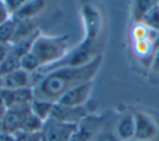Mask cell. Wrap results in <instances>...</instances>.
Segmentation results:
<instances>
[{
    "label": "cell",
    "instance_id": "1",
    "mask_svg": "<svg viewBox=\"0 0 159 141\" xmlns=\"http://www.w3.org/2000/svg\"><path fill=\"white\" fill-rule=\"evenodd\" d=\"M102 63V54L97 53L82 66L61 67L43 77L33 87L34 100L56 102L66 92L87 82H93Z\"/></svg>",
    "mask_w": 159,
    "mask_h": 141
},
{
    "label": "cell",
    "instance_id": "2",
    "mask_svg": "<svg viewBox=\"0 0 159 141\" xmlns=\"http://www.w3.org/2000/svg\"><path fill=\"white\" fill-rule=\"evenodd\" d=\"M68 36H46L40 34L35 40L31 52L39 60L42 66L60 61L66 53Z\"/></svg>",
    "mask_w": 159,
    "mask_h": 141
},
{
    "label": "cell",
    "instance_id": "3",
    "mask_svg": "<svg viewBox=\"0 0 159 141\" xmlns=\"http://www.w3.org/2000/svg\"><path fill=\"white\" fill-rule=\"evenodd\" d=\"M82 18L85 29L84 41L92 46L99 36L102 28V18L99 10L93 5H85L82 7Z\"/></svg>",
    "mask_w": 159,
    "mask_h": 141
},
{
    "label": "cell",
    "instance_id": "4",
    "mask_svg": "<svg viewBox=\"0 0 159 141\" xmlns=\"http://www.w3.org/2000/svg\"><path fill=\"white\" fill-rule=\"evenodd\" d=\"M135 134L134 138L139 141H158L159 127L156 121L149 114L142 111H135Z\"/></svg>",
    "mask_w": 159,
    "mask_h": 141
},
{
    "label": "cell",
    "instance_id": "5",
    "mask_svg": "<svg viewBox=\"0 0 159 141\" xmlns=\"http://www.w3.org/2000/svg\"><path fill=\"white\" fill-rule=\"evenodd\" d=\"M79 129V125L63 123L57 119L49 118L45 122L42 130L44 141H69L73 134Z\"/></svg>",
    "mask_w": 159,
    "mask_h": 141
},
{
    "label": "cell",
    "instance_id": "6",
    "mask_svg": "<svg viewBox=\"0 0 159 141\" xmlns=\"http://www.w3.org/2000/svg\"><path fill=\"white\" fill-rule=\"evenodd\" d=\"M94 87V82H87L70 89L56 103L66 108H81L91 97Z\"/></svg>",
    "mask_w": 159,
    "mask_h": 141
},
{
    "label": "cell",
    "instance_id": "7",
    "mask_svg": "<svg viewBox=\"0 0 159 141\" xmlns=\"http://www.w3.org/2000/svg\"><path fill=\"white\" fill-rule=\"evenodd\" d=\"M30 110V106L8 109L2 118V131L9 132L11 135H16V132L21 131L24 117Z\"/></svg>",
    "mask_w": 159,
    "mask_h": 141
},
{
    "label": "cell",
    "instance_id": "8",
    "mask_svg": "<svg viewBox=\"0 0 159 141\" xmlns=\"http://www.w3.org/2000/svg\"><path fill=\"white\" fill-rule=\"evenodd\" d=\"M85 116H87V113L85 112L83 106L66 108V106H62L58 103H55L52 114H51V118L63 122V123L76 124V125H79Z\"/></svg>",
    "mask_w": 159,
    "mask_h": 141
},
{
    "label": "cell",
    "instance_id": "9",
    "mask_svg": "<svg viewBox=\"0 0 159 141\" xmlns=\"http://www.w3.org/2000/svg\"><path fill=\"white\" fill-rule=\"evenodd\" d=\"M3 85L6 89L16 90V89L32 87V76L27 72L23 70L22 68L14 70L12 73L2 76Z\"/></svg>",
    "mask_w": 159,
    "mask_h": 141
},
{
    "label": "cell",
    "instance_id": "10",
    "mask_svg": "<svg viewBox=\"0 0 159 141\" xmlns=\"http://www.w3.org/2000/svg\"><path fill=\"white\" fill-rule=\"evenodd\" d=\"M40 31L38 28H36L35 31H33L31 34L24 36V37L20 38V39L13 41L10 45V51L13 53L14 55H16L18 58L23 57L26 53L31 52L32 47H33L35 40L37 39V37L40 35Z\"/></svg>",
    "mask_w": 159,
    "mask_h": 141
},
{
    "label": "cell",
    "instance_id": "11",
    "mask_svg": "<svg viewBox=\"0 0 159 141\" xmlns=\"http://www.w3.org/2000/svg\"><path fill=\"white\" fill-rule=\"evenodd\" d=\"M135 122L133 113H126L119 119L116 127V135L120 141H128L134 138Z\"/></svg>",
    "mask_w": 159,
    "mask_h": 141
},
{
    "label": "cell",
    "instance_id": "12",
    "mask_svg": "<svg viewBox=\"0 0 159 141\" xmlns=\"http://www.w3.org/2000/svg\"><path fill=\"white\" fill-rule=\"evenodd\" d=\"M46 6L44 1H25L20 10L12 16L13 20L16 22H25V21H32L34 16H36Z\"/></svg>",
    "mask_w": 159,
    "mask_h": 141
},
{
    "label": "cell",
    "instance_id": "13",
    "mask_svg": "<svg viewBox=\"0 0 159 141\" xmlns=\"http://www.w3.org/2000/svg\"><path fill=\"white\" fill-rule=\"evenodd\" d=\"M159 46H156L155 44H152L150 40H137V41H132V49L133 52L135 53L137 58H139L141 60L145 61V60H149V62H152V55H154L156 49Z\"/></svg>",
    "mask_w": 159,
    "mask_h": 141
},
{
    "label": "cell",
    "instance_id": "14",
    "mask_svg": "<svg viewBox=\"0 0 159 141\" xmlns=\"http://www.w3.org/2000/svg\"><path fill=\"white\" fill-rule=\"evenodd\" d=\"M55 103L49 101H42V100H34L31 103V112L35 116H37L42 122H47L51 117Z\"/></svg>",
    "mask_w": 159,
    "mask_h": 141
},
{
    "label": "cell",
    "instance_id": "15",
    "mask_svg": "<svg viewBox=\"0 0 159 141\" xmlns=\"http://www.w3.org/2000/svg\"><path fill=\"white\" fill-rule=\"evenodd\" d=\"M156 5V1H149V0H137L132 3V21L133 24L142 23L144 16L147 12Z\"/></svg>",
    "mask_w": 159,
    "mask_h": 141
},
{
    "label": "cell",
    "instance_id": "16",
    "mask_svg": "<svg viewBox=\"0 0 159 141\" xmlns=\"http://www.w3.org/2000/svg\"><path fill=\"white\" fill-rule=\"evenodd\" d=\"M16 28H18V22L12 18L0 25V44L10 46L14 39Z\"/></svg>",
    "mask_w": 159,
    "mask_h": 141
},
{
    "label": "cell",
    "instance_id": "17",
    "mask_svg": "<svg viewBox=\"0 0 159 141\" xmlns=\"http://www.w3.org/2000/svg\"><path fill=\"white\" fill-rule=\"evenodd\" d=\"M44 124V122H42L37 116H35L31 112V110H30V112L24 117L22 127H21V131L32 132V134H34V132H42Z\"/></svg>",
    "mask_w": 159,
    "mask_h": 141
},
{
    "label": "cell",
    "instance_id": "18",
    "mask_svg": "<svg viewBox=\"0 0 159 141\" xmlns=\"http://www.w3.org/2000/svg\"><path fill=\"white\" fill-rule=\"evenodd\" d=\"M42 67L39 60L35 57L32 52H29L20 58V68L27 72L29 74H34Z\"/></svg>",
    "mask_w": 159,
    "mask_h": 141
},
{
    "label": "cell",
    "instance_id": "19",
    "mask_svg": "<svg viewBox=\"0 0 159 141\" xmlns=\"http://www.w3.org/2000/svg\"><path fill=\"white\" fill-rule=\"evenodd\" d=\"M19 68H20V58L14 55L10 51L8 57L0 64V76H5L9 73H12Z\"/></svg>",
    "mask_w": 159,
    "mask_h": 141
},
{
    "label": "cell",
    "instance_id": "20",
    "mask_svg": "<svg viewBox=\"0 0 159 141\" xmlns=\"http://www.w3.org/2000/svg\"><path fill=\"white\" fill-rule=\"evenodd\" d=\"M142 23L145 24L146 26H148L149 28L159 32V6H158V2H156V5L147 12V14L144 16Z\"/></svg>",
    "mask_w": 159,
    "mask_h": 141
},
{
    "label": "cell",
    "instance_id": "21",
    "mask_svg": "<svg viewBox=\"0 0 159 141\" xmlns=\"http://www.w3.org/2000/svg\"><path fill=\"white\" fill-rule=\"evenodd\" d=\"M16 141H44L42 132H24L19 131L14 135Z\"/></svg>",
    "mask_w": 159,
    "mask_h": 141
},
{
    "label": "cell",
    "instance_id": "22",
    "mask_svg": "<svg viewBox=\"0 0 159 141\" xmlns=\"http://www.w3.org/2000/svg\"><path fill=\"white\" fill-rule=\"evenodd\" d=\"M25 3V0H6L5 5L7 7L8 12L10 13L11 18L22 8V6Z\"/></svg>",
    "mask_w": 159,
    "mask_h": 141
},
{
    "label": "cell",
    "instance_id": "23",
    "mask_svg": "<svg viewBox=\"0 0 159 141\" xmlns=\"http://www.w3.org/2000/svg\"><path fill=\"white\" fill-rule=\"evenodd\" d=\"M94 141H120L116 132L111 131H99V134L95 137Z\"/></svg>",
    "mask_w": 159,
    "mask_h": 141
},
{
    "label": "cell",
    "instance_id": "24",
    "mask_svg": "<svg viewBox=\"0 0 159 141\" xmlns=\"http://www.w3.org/2000/svg\"><path fill=\"white\" fill-rule=\"evenodd\" d=\"M69 141H93V140H92L91 137L87 136L84 131H82V130L79 128V129L71 136V138L69 139Z\"/></svg>",
    "mask_w": 159,
    "mask_h": 141
},
{
    "label": "cell",
    "instance_id": "25",
    "mask_svg": "<svg viewBox=\"0 0 159 141\" xmlns=\"http://www.w3.org/2000/svg\"><path fill=\"white\" fill-rule=\"evenodd\" d=\"M149 68L152 73L159 74V47L156 49L154 55H152V62H150Z\"/></svg>",
    "mask_w": 159,
    "mask_h": 141
},
{
    "label": "cell",
    "instance_id": "26",
    "mask_svg": "<svg viewBox=\"0 0 159 141\" xmlns=\"http://www.w3.org/2000/svg\"><path fill=\"white\" fill-rule=\"evenodd\" d=\"M9 19H11V15L8 12L7 7L5 5V1L0 0V25L3 24L5 22H7Z\"/></svg>",
    "mask_w": 159,
    "mask_h": 141
},
{
    "label": "cell",
    "instance_id": "27",
    "mask_svg": "<svg viewBox=\"0 0 159 141\" xmlns=\"http://www.w3.org/2000/svg\"><path fill=\"white\" fill-rule=\"evenodd\" d=\"M9 53H10V46L9 45L0 44V64L2 63L3 60L8 57Z\"/></svg>",
    "mask_w": 159,
    "mask_h": 141
},
{
    "label": "cell",
    "instance_id": "28",
    "mask_svg": "<svg viewBox=\"0 0 159 141\" xmlns=\"http://www.w3.org/2000/svg\"><path fill=\"white\" fill-rule=\"evenodd\" d=\"M0 141H16V137L9 132L0 131Z\"/></svg>",
    "mask_w": 159,
    "mask_h": 141
},
{
    "label": "cell",
    "instance_id": "29",
    "mask_svg": "<svg viewBox=\"0 0 159 141\" xmlns=\"http://www.w3.org/2000/svg\"><path fill=\"white\" fill-rule=\"evenodd\" d=\"M6 111H7V109H6L5 106L0 105V119L3 118V116H5V114H6Z\"/></svg>",
    "mask_w": 159,
    "mask_h": 141
},
{
    "label": "cell",
    "instance_id": "30",
    "mask_svg": "<svg viewBox=\"0 0 159 141\" xmlns=\"http://www.w3.org/2000/svg\"><path fill=\"white\" fill-rule=\"evenodd\" d=\"M5 88V85H3V78L2 76H0V91Z\"/></svg>",
    "mask_w": 159,
    "mask_h": 141
},
{
    "label": "cell",
    "instance_id": "31",
    "mask_svg": "<svg viewBox=\"0 0 159 141\" xmlns=\"http://www.w3.org/2000/svg\"><path fill=\"white\" fill-rule=\"evenodd\" d=\"M0 131H2V119H0Z\"/></svg>",
    "mask_w": 159,
    "mask_h": 141
},
{
    "label": "cell",
    "instance_id": "32",
    "mask_svg": "<svg viewBox=\"0 0 159 141\" xmlns=\"http://www.w3.org/2000/svg\"><path fill=\"white\" fill-rule=\"evenodd\" d=\"M128 141H139V140H136V139H131V140H128Z\"/></svg>",
    "mask_w": 159,
    "mask_h": 141
},
{
    "label": "cell",
    "instance_id": "33",
    "mask_svg": "<svg viewBox=\"0 0 159 141\" xmlns=\"http://www.w3.org/2000/svg\"><path fill=\"white\" fill-rule=\"evenodd\" d=\"M158 6H159V2H158Z\"/></svg>",
    "mask_w": 159,
    "mask_h": 141
}]
</instances>
